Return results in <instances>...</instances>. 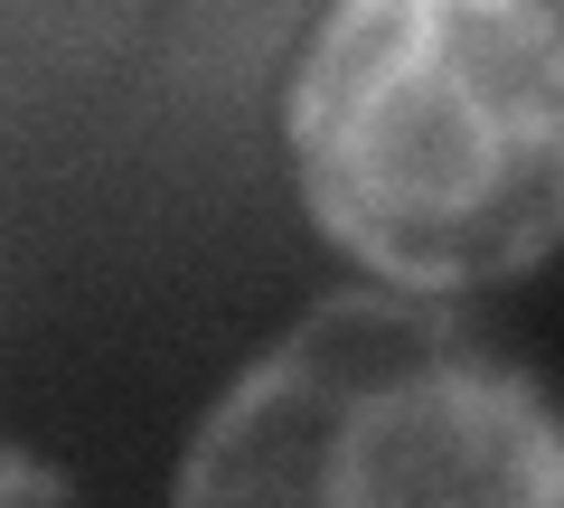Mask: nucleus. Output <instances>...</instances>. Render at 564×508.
<instances>
[{
	"label": "nucleus",
	"instance_id": "2",
	"mask_svg": "<svg viewBox=\"0 0 564 508\" xmlns=\"http://www.w3.org/2000/svg\"><path fill=\"white\" fill-rule=\"evenodd\" d=\"M170 508H564V396L433 292H329L207 406Z\"/></svg>",
	"mask_w": 564,
	"mask_h": 508
},
{
	"label": "nucleus",
	"instance_id": "1",
	"mask_svg": "<svg viewBox=\"0 0 564 508\" xmlns=\"http://www.w3.org/2000/svg\"><path fill=\"white\" fill-rule=\"evenodd\" d=\"M311 226L395 292H489L564 255L555 0H329L282 85Z\"/></svg>",
	"mask_w": 564,
	"mask_h": 508
},
{
	"label": "nucleus",
	"instance_id": "3",
	"mask_svg": "<svg viewBox=\"0 0 564 508\" xmlns=\"http://www.w3.org/2000/svg\"><path fill=\"white\" fill-rule=\"evenodd\" d=\"M0 508H85V489L66 480L57 462H39V452L0 443Z\"/></svg>",
	"mask_w": 564,
	"mask_h": 508
}]
</instances>
